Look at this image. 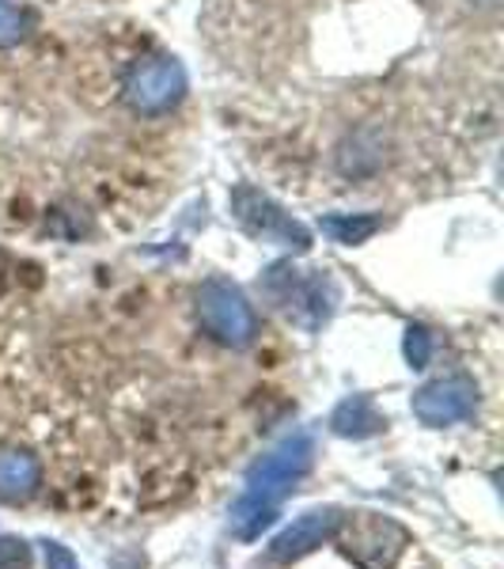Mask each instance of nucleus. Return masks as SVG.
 I'll return each mask as SVG.
<instances>
[{
  "label": "nucleus",
  "instance_id": "f257e3e1",
  "mask_svg": "<svg viewBox=\"0 0 504 569\" xmlns=\"http://www.w3.org/2000/svg\"><path fill=\"white\" fill-rule=\"evenodd\" d=\"M315 463V437L311 433H292L281 445H273L259 463L246 471L243 493L232 501L228 525L240 539H254L262 528H270L278 520L281 501L296 490V482L304 479Z\"/></svg>",
  "mask_w": 504,
  "mask_h": 569
},
{
  "label": "nucleus",
  "instance_id": "f03ea898",
  "mask_svg": "<svg viewBox=\"0 0 504 569\" xmlns=\"http://www.w3.org/2000/svg\"><path fill=\"white\" fill-rule=\"evenodd\" d=\"M194 311L198 323L213 342L228 346V350H243L259 335V316H254L251 300L243 297L240 284L228 278H209L198 284L194 292Z\"/></svg>",
  "mask_w": 504,
  "mask_h": 569
},
{
  "label": "nucleus",
  "instance_id": "7ed1b4c3",
  "mask_svg": "<svg viewBox=\"0 0 504 569\" xmlns=\"http://www.w3.org/2000/svg\"><path fill=\"white\" fill-rule=\"evenodd\" d=\"M337 543H342V555L350 558L356 569H395L399 558L406 555L410 547V531L391 517H380V512H353V517H342V528H337Z\"/></svg>",
  "mask_w": 504,
  "mask_h": 569
},
{
  "label": "nucleus",
  "instance_id": "20e7f679",
  "mask_svg": "<svg viewBox=\"0 0 504 569\" xmlns=\"http://www.w3.org/2000/svg\"><path fill=\"white\" fill-rule=\"evenodd\" d=\"M187 69H182L179 58L171 53H152V58H141L125 69L122 91H125V103H130L137 114H168L175 110L182 99H187Z\"/></svg>",
  "mask_w": 504,
  "mask_h": 569
},
{
  "label": "nucleus",
  "instance_id": "39448f33",
  "mask_svg": "<svg viewBox=\"0 0 504 569\" xmlns=\"http://www.w3.org/2000/svg\"><path fill=\"white\" fill-rule=\"evenodd\" d=\"M228 201H232V217L240 220L254 240L285 247V251H308V247H311L308 228L300 224L292 213H285V209H281L270 194H262V190H254V187H246V182H243V187L232 190V198H228Z\"/></svg>",
  "mask_w": 504,
  "mask_h": 569
},
{
  "label": "nucleus",
  "instance_id": "423d86ee",
  "mask_svg": "<svg viewBox=\"0 0 504 569\" xmlns=\"http://www.w3.org/2000/svg\"><path fill=\"white\" fill-rule=\"evenodd\" d=\"M474 410H478V383L463 372L440 376V380L425 383V388L414 395V418L429 429L471 421Z\"/></svg>",
  "mask_w": 504,
  "mask_h": 569
},
{
  "label": "nucleus",
  "instance_id": "0eeeda50",
  "mask_svg": "<svg viewBox=\"0 0 504 569\" xmlns=\"http://www.w3.org/2000/svg\"><path fill=\"white\" fill-rule=\"evenodd\" d=\"M342 509H334V505H326V509H311L304 517H296L292 525L281 531L278 539L270 543V558L273 562H296V558L311 555V550H319L323 543L337 536V528H342Z\"/></svg>",
  "mask_w": 504,
  "mask_h": 569
},
{
  "label": "nucleus",
  "instance_id": "6e6552de",
  "mask_svg": "<svg viewBox=\"0 0 504 569\" xmlns=\"http://www.w3.org/2000/svg\"><path fill=\"white\" fill-rule=\"evenodd\" d=\"M387 152H383V133L380 130H356L337 144V171L345 179H364V176H375L383 168Z\"/></svg>",
  "mask_w": 504,
  "mask_h": 569
},
{
  "label": "nucleus",
  "instance_id": "1a4fd4ad",
  "mask_svg": "<svg viewBox=\"0 0 504 569\" xmlns=\"http://www.w3.org/2000/svg\"><path fill=\"white\" fill-rule=\"evenodd\" d=\"M42 486V463L23 448L0 452V501H27Z\"/></svg>",
  "mask_w": 504,
  "mask_h": 569
},
{
  "label": "nucleus",
  "instance_id": "9d476101",
  "mask_svg": "<svg viewBox=\"0 0 504 569\" xmlns=\"http://www.w3.org/2000/svg\"><path fill=\"white\" fill-rule=\"evenodd\" d=\"M330 426H334L337 437L364 440V437H375L380 429H387V418L375 410V402L369 399V395H350V399H342L334 407Z\"/></svg>",
  "mask_w": 504,
  "mask_h": 569
},
{
  "label": "nucleus",
  "instance_id": "9b49d317",
  "mask_svg": "<svg viewBox=\"0 0 504 569\" xmlns=\"http://www.w3.org/2000/svg\"><path fill=\"white\" fill-rule=\"evenodd\" d=\"M319 228H323L334 243L356 247V243H369L372 236L380 232L383 217L380 213H326L319 220Z\"/></svg>",
  "mask_w": 504,
  "mask_h": 569
},
{
  "label": "nucleus",
  "instance_id": "f8f14e48",
  "mask_svg": "<svg viewBox=\"0 0 504 569\" xmlns=\"http://www.w3.org/2000/svg\"><path fill=\"white\" fill-rule=\"evenodd\" d=\"M31 31H34L31 12H27L23 4H16V0H0V50L27 42Z\"/></svg>",
  "mask_w": 504,
  "mask_h": 569
},
{
  "label": "nucleus",
  "instance_id": "ddd939ff",
  "mask_svg": "<svg viewBox=\"0 0 504 569\" xmlns=\"http://www.w3.org/2000/svg\"><path fill=\"white\" fill-rule=\"evenodd\" d=\"M402 350H406L410 369H425V365L433 361V330L414 323L406 330V342H402Z\"/></svg>",
  "mask_w": 504,
  "mask_h": 569
},
{
  "label": "nucleus",
  "instance_id": "4468645a",
  "mask_svg": "<svg viewBox=\"0 0 504 569\" xmlns=\"http://www.w3.org/2000/svg\"><path fill=\"white\" fill-rule=\"evenodd\" d=\"M0 569H31V547L23 539L0 536Z\"/></svg>",
  "mask_w": 504,
  "mask_h": 569
},
{
  "label": "nucleus",
  "instance_id": "2eb2a0df",
  "mask_svg": "<svg viewBox=\"0 0 504 569\" xmlns=\"http://www.w3.org/2000/svg\"><path fill=\"white\" fill-rule=\"evenodd\" d=\"M46 569H80L77 555L61 543H46Z\"/></svg>",
  "mask_w": 504,
  "mask_h": 569
},
{
  "label": "nucleus",
  "instance_id": "dca6fc26",
  "mask_svg": "<svg viewBox=\"0 0 504 569\" xmlns=\"http://www.w3.org/2000/svg\"><path fill=\"white\" fill-rule=\"evenodd\" d=\"M474 8H478V12H497L501 8V0H471Z\"/></svg>",
  "mask_w": 504,
  "mask_h": 569
}]
</instances>
